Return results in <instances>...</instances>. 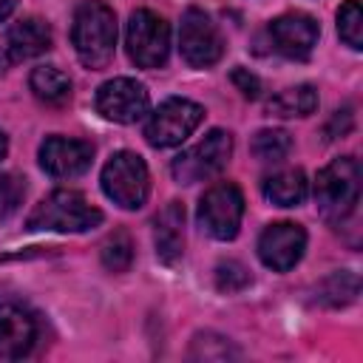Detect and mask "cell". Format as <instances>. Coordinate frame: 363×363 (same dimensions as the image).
I'll return each instance as SVG.
<instances>
[{"mask_svg": "<svg viewBox=\"0 0 363 363\" xmlns=\"http://www.w3.org/2000/svg\"><path fill=\"white\" fill-rule=\"evenodd\" d=\"M71 43L79 62L91 71L105 68L116 51V17L102 0H85L74 14Z\"/></svg>", "mask_w": 363, "mask_h": 363, "instance_id": "6da1fadb", "label": "cell"}, {"mask_svg": "<svg viewBox=\"0 0 363 363\" xmlns=\"http://www.w3.org/2000/svg\"><path fill=\"white\" fill-rule=\"evenodd\" d=\"M315 201L326 221L343 224L357 213L360 204V164L354 156L329 162L315 179Z\"/></svg>", "mask_w": 363, "mask_h": 363, "instance_id": "7a4b0ae2", "label": "cell"}, {"mask_svg": "<svg viewBox=\"0 0 363 363\" xmlns=\"http://www.w3.org/2000/svg\"><path fill=\"white\" fill-rule=\"evenodd\" d=\"M102 221V213L77 190H54L26 218L34 233H85Z\"/></svg>", "mask_w": 363, "mask_h": 363, "instance_id": "3957f363", "label": "cell"}, {"mask_svg": "<svg viewBox=\"0 0 363 363\" xmlns=\"http://www.w3.org/2000/svg\"><path fill=\"white\" fill-rule=\"evenodd\" d=\"M102 190L105 196L125 207V210H136L145 204L147 199V190H150V173H147V164L139 153L133 150H119L113 153L105 167H102Z\"/></svg>", "mask_w": 363, "mask_h": 363, "instance_id": "277c9868", "label": "cell"}, {"mask_svg": "<svg viewBox=\"0 0 363 363\" xmlns=\"http://www.w3.org/2000/svg\"><path fill=\"white\" fill-rule=\"evenodd\" d=\"M230 156H233V136L227 130L216 128L201 142H196L193 147L179 153L170 164V173L179 184H196V182L216 176L230 162Z\"/></svg>", "mask_w": 363, "mask_h": 363, "instance_id": "5b68a950", "label": "cell"}, {"mask_svg": "<svg viewBox=\"0 0 363 363\" xmlns=\"http://www.w3.org/2000/svg\"><path fill=\"white\" fill-rule=\"evenodd\" d=\"M128 57L139 68H159L170 54V26L150 9H139L128 20L125 31Z\"/></svg>", "mask_w": 363, "mask_h": 363, "instance_id": "8992f818", "label": "cell"}, {"mask_svg": "<svg viewBox=\"0 0 363 363\" xmlns=\"http://www.w3.org/2000/svg\"><path fill=\"white\" fill-rule=\"evenodd\" d=\"M201 119H204L201 105L173 96L153 111V116L145 125V136L153 147H173V145H182L201 125Z\"/></svg>", "mask_w": 363, "mask_h": 363, "instance_id": "52a82bcc", "label": "cell"}, {"mask_svg": "<svg viewBox=\"0 0 363 363\" xmlns=\"http://www.w3.org/2000/svg\"><path fill=\"white\" fill-rule=\"evenodd\" d=\"M244 216V196L233 182L213 184L199 201V224L218 241H230L238 235Z\"/></svg>", "mask_w": 363, "mask_h": 363, "instance_id": "ba28073f", "label": "cell"}, {"mask_svg": "<svg viewBox=\"0 0 363 363\" xmlns=\"http://www.w3.org/2000/svg\"><path fill=\"white\" fill-rule=\"evenodd\" d=\"M179 45H182L184 62L193 65V68H210L224 54L221 34H218L216 23L201 9H187L184 11L182 28H179Z\"/></svg>", "mask_w": 363, "mask_h": 363, "instance_id": "9c48e42d", "label": "cell"}, {"mask_svg": "<svg viewBox=\"0 0 363 363\" xmlns=\"http://www.w3.org/2000/svg\"><path fill=\"white\" fill-rule=\"evenodd\" d=\"M150 96L145 91L142 82L130 79V77H116L99 85L96 91V111L119 125H130L136 119H142L147 113Z\"/></svg>", "mask_w": 363, "mask_h": 363, "instance_id": "30bf717a", "label": "cell"}, {"mask_svg": "<svg viewBox=\"0 0 363 363\" xmlns=\"http://www.w3.org/2000/svg\"><path fill=\"white\" fill-rule=\"evenodd\" d=\"M303 250H306V233L301 224H292V221L269 224L258 238V255L275 272L292 269L301 261Z\"/></svg>", "mask_w": 363, "mask_h": 363, "instance_id": "8fae6325", "label": "cell"}, {"mask_svg": "<svg viewBox=\"0 0 363 363\" xmlns=\"http://www.w3.org/2000/svg\"><path fill=\"white\" fill-rule=\"evenodd\" d=\"M269 37H272V45L278 54H284L289 60H306L312 54V48L318 45L320 28H318L315 17H309L303 11H289L269 23Z\"/></svg>", "mask_w": 363, "mask_h": 363, "instance_id": "7c38bea8", "label": "cell"}, {"mask_svg": "<svg viewBox=\"0 0 363 363\" xmlns=\"http://www.w3.org/2000/svg\"><path fill=\"white\" fill-rule=\"evenodd\" d=\"M94 147L82 139L48 136L40 145V167L54 179H74L91 167Z\"/></svg>", "mask_w": 363, "mask_h": 363, "instance_id": "4fadbf2b", "label": "cell"}, {"mask_svg": "<svg viewBox=\"0 0 363 363\" xmlns=\"http://www.w3.org/2000/svg\"><path fill=\"white\" fill-rule=\"evenodd\" d=\"M37 340V320L11 301L0 303V357L17 360L31 352Z\"/></svg>", "mask_w": 363, "mask_h": 363, "instance_id": "5bb4252c", "label": "cell"}, {"mask_svg": "<svg viewBox=\"0 0 363 363\" xmlns=\"http://www.w3.org/2000/svg\"><path fill=\"white\" fill-rule=\"evenodd\" d=\"M156 255L162 264H176L184 252V204L167 201L164 210L156 216Z\"/></svg>", "mask_w": 363, "mask_h": 363, "instance_id": "9a60e30c", "label": "cell"}, {"mask_svg": "<svg viewBox=\"0 0 363 363\" xmlns=\"http://www.w3.org/2000/svg\"><path fill=\"white\" fill-rule=\"evenodd\" d=\"M6 48H9V57L17 60V62L40 57V54H45L51 48V28L40 17H26V20L14 23L9 28Z\"/></svg>", "mask_w": 363, "mask_h": 363, "instance_id": "2e32d148", "label": "cell"}, {"mask_svg": "<svg viewBox=\"0 0 363 363\" xmlns=\"http://www.w3.org/2000/svg\"><path fill=\"white\" fill-rule=\"evenodd\" d=\"M306 190H309L306 176L298 167H286V170H278V173H272V176L264 179V196L272 204H278V207H295V204H301L306 199Z\"/></svg>", "mask_w": 363, "mask_h": 363, "instance_id": "e0dca14e", "label": "cell"}, {"mask_svg": "<svg viewBox=\"0 0 363 363\" xmlns=\"http://www.w3.org/2000/svg\"><path fill=\"white\" fill-rule=\"evenodd\" d=\"M28 85H31L34 96L43 99L45 105H62L71 96V79H68V74L60 71V68H54V65L34 68L31 77H28Z\"/></svg>", "mask_w": 363, "mask_h": 363, "instance_id": "ac0fdd59", "label": "cell"}, {"mask_svg": "<svg viewBox=\"0 0 363 363\" xmlns=\"http://www.w3.org/2000/svg\"><path fill=\"white\" fill-rule=\"evenodd\" d=\"M318 108V94L312 85H295V88H284L281 94H275L272 99H267V113L269 116H306Z\"/></svg>", "mask_w": 363, "mask_h": 363, "instance_id": "d6986e66", "label": "cell"}, {"mask_svg": "<svg viewBox=\"0 0 363 363\" xmlns=\"http://www.w3.org/2000/svg\"><path fill=\"white\" fill-rule=\"evenodd\" d=\"M357 292H360V281H357L354 272H349V269L346 272H332L320 284L318 301L326 303V306H346V303H352L357 298Z\"/></svg>", "mask_w": 363, "mask_h": 363, "instance_id": "ffe728a7", "label": "cell"}, {"mask_svg": "<svg viewBox=\"0 0 363 363\" xmlns=\"http://www.w3.org/2000/svg\"><path fill=\"white\" fill-rule=\"evenodd\" d=\"M292 150V136L278 128H264L252 136V153L261 162H281Z\"/></svg>", "mask_w": 363, "mask_h": 363, "instance_id": "44dd1931", "label": "cell"}, {"mask_svg": "<svg viewBox=\"0 0 363 363\" xmlns=\"http://www.w3.org/2000/svg\"><path fill=\"white\" fill-rule=\"evenodd\" d=\"M337 34L349 48L354 51L363 48V11L357 0H346L337 9Z\"/></svg>", "mask_w": 363, "mask_h": 363, "instance_id": "7402d4cb", "label": "cell"}, {"mask_svg": "<svg viewBox=\"0 0 363 363\" xmlns=\"http://www.w3.org/2000/svg\"><path fill=\"white\" fill-rule=\"evenodd\" d=\"M133 261V241L125 230H116L105 244H102V264L111 272H125Z\"/></svg>", "mask_w": 363, "mask_h": 363, "instance_id": "603a6c76", "label": "cell"}, {"mask_svg": "<svg viewBox=\"0 0 363 363\" xmlns=\"http://www.w3.org/2000/svg\"><path fill=\"white\" fill-rule=\"evenodd\" d=\"M190 357H201V360H227V357H235V349L218 337V335H196L193 337V349H190Z\"/></svg>", "mask_w": 363, "mask_h": 363, "instance_id": "cb8c5ba5", "label": "cell"}, {"mask_svg": "<svg viewBox=\"0 0 363 363\" xmlns=\"http://www.w3.org/2000/svg\"><path fill=\"white\" fill-rule=\"evenodd\" d=\"M250 269L238 261H221L216 267V286L221 292H241L247 284H250Z\"/></svg>", "mask_w": 363, "mask_h": 363, "instance_id": "d4e9b609", "label": "cell"}, {"mask_svg": "<svg viewBox=\"0 0 363 363\" xmlns=\"http://www.w3.org/2000/svg\"><path fill=\"white\" fill-rule=\"evenodd\" d=\"M26 196V182L14 173H0V221L9 218Z\"/></svg>", "mask_w": 363, "mask_h": 363, "instance_id": "484cf974", "label": "cell"}, {"mask_svg": "<svg viewBox=\"0 0 363 363\" xmlns=\"http://www.w3.org/2000/svg\"><path fill=\"white\" fill-rule=\"evenodd\" d=\"M230 79H233V85H235L247 99H255L258 91H261V82H258L255 74H250V68H233Z\"/></svg>", "mask_w": 363, "mask_h": 363, "instance_id": "4316f807", "label": "cell"}, {"mask_svg": "<svg viewBox=\"0 0 363 363\" xmlns=\"http://www.w3.org/2000/svg\"><path fill=\"white\" fill-rule=\"evenodd\" d=\"M352 125H354V113H352V108H349V105H346V108H340V111H335L332 122L326 125V139L346 136V133L352 130Z\"/></svg>", "mask_w": 363, "mask_h": 363, "instance_id": "83f0119b", "label": "cell"}, {"mask_svg": "<svg viewBox=\"0 0 363 363\" xmlns=\"http://www.w3.org/2000/svg\"><path fill=\"white\" fill-rule=\"evenodd\" d=\"M14 6H17V0H0V20H6L14 11Z\"/></svg>", "mask_w": 363, "mask_h": 363, "instance_id": "f1b7e54d", "label": "cell"}, {"mask_svg": "<svg viewBox=\"0 0 363 363\" xmlns=\"http://www.w3.org/2000/svg\"><path fill=\"white\" fill-rule=\"evenodd\" d=\"M6 150H9V142H6V133L0 130V159L6 156Z\"/></svg>", "mask_w": 363, "mask_h": 363, "instance_id": "f546056e", "label": "cell"}, {"mask_svg": "<svg viewBox=\"0 0 363 363\" xmlns=\"http://www.w3.org/2000/svg\"><path fill=\"white\" fill-rule=\"evenodd\" d=\"M6 65H9V57H6V54H3V51H0V74H3V71H6Z\"/></svg>", "mask_w": 363, "mask_h": 363, "instance_id": "4dcf8cb0", "label": "cell"}]
</instances>
